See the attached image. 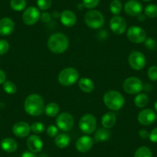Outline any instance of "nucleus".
<instances>
[{"mask_svg":"<svg viewBox=\"0 0 157 157\" xmlns=\"http://www.w3.org/2000/svg\"><path fill=\"white\" fill-rule=\"evenodd\" d=\"M24 109L25 113L29 116H40L45 109L44 99L39 94L29 95L24 102Z\"/></svg>","mask_w":157,"mask_h":157,"instance_id":"1","label":"nucleus"},{"mask_svg":"<svg viewBox=\"0 0 157 157\" xmlns=\"http://www.w3.org/2000/svg\"><path fill=\"white\" fill-rule=\"evenodd\" d=\"M48 48L53 53L60 54L68 49L69 45V39L63 33H57L51 35L48 40Z\"/></svg>","mask_w":157,"mask_h":157,"instance_id":"2","label":"nucleus"},{"mask_svg":"<svg viewBox=\"0 0 157 157\" xmlns=\"http://www.w3.org/2000/svg\"><path fill=\"white\" fill-rule=\"evenodd\" d=\"M103 101L107 108L113 111L120 110L125 104V99L120 92L109 90L103 96Z\"/></svg>","mask_w":157,"mask_h":157,"instance_id":"3","label":"nucleus"},{"mask_svg":"<svg viewBox=\"0 0 157 157\" xmlns=\"http://www.w3.org/2000/svg\"><path fill=\"white\" fill-rule=\"evenodd\" d=\"M79 74L77 69L72 67L65 68L58 75V81L63 86H70L78 80Z\"/></svg>","mask_w":157,"mask_h":157,"instance_id":"4","label":"nucleus"},{"mask_svg":"<svg viewBox=\"0 0 157 157\" xmlns=\"http://www.w3.org/2000/svg\"><path fill=\"white\" fill-rule=\"evenodd\" d=\"M86 24L87 26L93 29H98L103 26L105 23V19L102 13L97 10H90L88 11L84 17Z\"/></svg>","mask_w":157,"mask_h":157,"instance_id":"5","label":"nucleus"},{"mask_svg":"<svg viewBox=\"0 0 157 157\" xmlns=\"http://www.w3.org/2000/svg\"><path fill=\"white\" fill-rule=\"evenodd\" d=\"M96 126L97 122L96 117L90 113L83 115L78 122V127L85 134L93 133L96 130Z\"/></svg>","mask_w":157,"mask_h":157,"instance_id":"6","label":"nucleus"},{"mask_svg":"<svg viewBox=\"0 0 157 157\" xmlns=\"http://www.w3.org/2000/svg\"><path fill=\"white\" fill-rule=\"evenodd\" d=\"M123 88L128 94H138L143 90V84L139 78L131 76L125 79L123 84Z\"/></svg>","mask_w":157,"mask_h":157,"instance_id":"7","label":"nucleus"},{"mask_svg":"<svg viewBox=\"0 0 157 157\" xmlns=\"http://www.w3.org/2000/svg\"><path fill=\"white\" fill-rule=\"evenodd\" d=\"M128 39L133 43L140 44L144 43L146 39V33L142 27L132 25L129 27L126 33Z\"/></svg>","mask_w":157,"mask_h":157,"instance_id":"8","label":"nucleus"},{"mask_svg":"<svg viewBox=\"0 0 157 157\" xmlns=\"http://www.w3.org/2000/svg\"><path fill=\"white\" fill-rule=\"evenodd\" d=\"M129 66L135 70H141L145 67L146 63V57L139 51H133L131 52L128 59Z\"/></svg>","mask_w":157,"mask_h":157,"instance_id":"9","label":"nucleus"},{"mask_svg":"<svg viewBox=\"0 0 157 157\" xmlns=\"http://www.w3.org/2000/svg\"><path fill=\"white\" fill-rule=\"evenodd\" d=\"M57 127L63 131H69L74 126V118L70 113H62L56 118Z\"/></svg>","mask_w":157,"mask_h":157,"instance_id":"10","label":"nucleus"},{"mask_svg":"<svg viewBox=\"0 0 157 157\" xmlns=\"http://www.w3.org/2000/svg\"><path fill=\"white\" fill-rule=\"evenodd\" d=\"M41 13L39 10L35 6H30L24 11L22 14V21L27 25H33L40 19Z\"/></svg>","mask_w":157,"mask_h":157,"instance_id":"11","label":"nucleus"},{"mask_svg":"<svg viewBox=\"0 0 157 157\" xmlns=\"http://www.w3.org/2000/svg\"><path fill=\"white\" fill-rule=\"evenodd\" d=\"M109 27L114 34L122 35L126 32L127 24L123 17L120 16H114L110 19Z\"/></svg>","mask_w":157,"mask_h":157,"instance_id":"12","label":"nucleus"},{"mask_svg":"<svg viewBox=\"0 0 157 157\" xmlns=\"http://www.w3.org/2000/svg\"><path fill=\"white\" fill-rule=\"evenodd\" d=\"M138 122L143 126H149L155 122L156 119L155 113L151 109H146L138 114Z\"/></svg>","mask_w":157,"mask_h":157,"instance_id":"13","label":"nucleus"},{"mask_svg":"<svg viewBox=\"0 0 157 157\" xmlns=\"http://www.w3.org/2000/svg\"><path fill=\"white\" fill-rule=\"evenodd\" d=\"M124 10L128 16H138L143 12V6L137 0H129L125 4Z\"/></svg>","mask_w":157,"mask_h":157,"instance_id":"14","label":"nucleus"},{"mask_svg":"<svg viewBox=\"0 0 157 157\" xmlns=\"http://www.w3.org/2000/svg\"><path fill=\"white\" fill-rule=\"evenodd\" d=\"M13 132L16 136L23 138L28 136L31 132V126L25 121H19L15 123L13 126Z\"/></svg>","mask_w":157,"mask_h":157,"instance_id":"15","label":"nucleus"},{"mask_svg":"<svg viewBox=\"0 0 157 157\" xmlns=\"http://www.w3.org/2000/svg\"><path fill=\"white\" fill-rule=\"evenodd\" d=\"M26 144L29 151L34 152V153L39 152L43 149V140L36 134L29 136V137L27 140Z\"/></svg>","mask_w":157,"mask_h":157,"instance_id":"16","label":"nucleus"},{"mask_svg":"<svg viewBox=\"0 0 157 157\" xmlns=\"http://www.w3.org/2000/svg\"><path fill=\"white\" fill-rule=\"evenodd\" d=\"M93 146V140L89 136H82L75 143L76 149L80 152H89Z\"/></svg>","mask_w":157,"mask_h":157,"instance_id":"17","label":"nucleus"},{"mask_svg":"<svg viewBox=\"0 0 157 157\" xmlns=\"http://www.w3.org/2000/svg\"><path fill=\"white\" fill-rule=\"evenodd\" d=\"M15 29V23L9 17L2 18L0 19V34L2 36H7L12 34Z\"/></svg>","mask_w":157,"mask_h":157,"instance_id":"18","label":"nucleus"},{"mask_svg":"<svg viewBox=\"0 0 157 157\" xmlns=\"http://www.w3.org/2000/svg\"><path fill=\"white\" fill-rule=\"evenodd\" d=\"M60 21L63 25L66 27H72L76 23V16L71 10H64L60 14Z\"/></svg>","mask_w":157,"mask_h":157,"instance_id":"19","label":"nucleus"},{"mask_svg":"<svg viewBox=\"0 0 157 157\" xmlns=\"http://www.w3.org/2000/svg\"><path fill=\"white\" fill-rule=\"evenodd\" d=\"M101 123L104 128L110 129V128L113 127L116 123V114L113 112H108L102 116Z\"/></svg>","mask_w":157,"mask_h":157,"instance_id":"20","label":"nucleus"},{"mask_svg":"<svg viewBox=\"0 0 157 157\" xmlns=\"http://www.w3.org/2000/svg\"><path fill=\"white\" fill-rule=\"evenodd\" d=\"M78 87L83 93H90L94 90V82L90 78L84 77L78 80Z\"/></svg>","mask_w":157,"mask_h":157,"instance_id":"21","label":"nucleus"},{"mask_svg":"<svg viewBox=\"0 0 157 157\" xmlns=\"http://www.w3.org/2000/svg\"><path fill=\"white\" fill-rule=\"evenodd\" d=\"M1 148L6 152H13L17 149L18 143L14 139L5 138L1 142Z\"/></svg>","mask_w":157,"mask_h":157,"instance_id":"22","label":"nucleus"},{"mask_svg":"<svg viewBox=\"0 0 157 157\" xmlns=\"http://www.w3.org/2000/svg\"><path fill=\"white\" fill-rule=\"evenodd\" d=\"M70 143V137L66 133H60L56 136L55 144L60 149L66 148Z\"/></svg>","mask_w":157,"mask_h":157,"instance_id":"23","label":"nucleus"},{"mask_svg":"<svg viewBox=\"0 0 157 157\" xmlns=\"http://www.w3.org/2000/svg\"><path fill=\"white\" fill-rule=\"evenodd\" d=\"M110 136H111V133L108 130V129L99 128L96 132L94 138L96 142H105L110 138Z\"/></svg>","mask_w":157,"mask_h":157,"instance_id":"24","label":"nucleus"},{"mask_svg":"<svg viewBox=\"0 0 157 157\" xmlns=\"http://www.w3.org/2000/svg\"><path fill=\"white\" fill-rule=\"evenodd\" d=\"M59 110L60 109L58 104L56 102H50L46 105L44 111L46 116L49 117H55L59 115Z\"/></svg>","mask_w":157,"mask_h":157,"instance_id":"25","label":"nucleus"},{"mask_svg":"<svg viewBox=\"0 0 157 157\" xmlns=\"http://www.w3.org/2000/svg\"><path fill=\"white\" fill-rule=\"evenodd\" d=\"M134 103L138 108H143L149 103V97L145 93H139L134 99Z\"/></svg>","mask_w":157,"mask_h":157,"instance_id":"26","label":"nucleus"},{"mask_svg":"<svg viewBox=\"0 0 157 157\" xmlns=\"http://www.w3.org/2000/svg\"><path fill=\"white\" fill-rule=\"evenodd\" d=\"M26 5L27 3L25 0H11L10 1V7L16 12H20L25 10Z\"/></svg>","mask_w":157,"mask_h":157,"instance_id":"27","label":"nucleus"},{"mask_svg":"<svg viewBox=\"0 0 157 157\" xmlns=\"http://www.w3.org/2000/svg\"><path fill=\"white\" fill-rule=\"evenodd\" d=\"M122 9H123V5L120 0H113L110 2L109 10L114 16H118L120 14L122 11Z\"/></svg>","mask_w":157,"mask_h":157,"instance_id":"28","label":"nucleus"},{"mask_svg":"<svg viewBox=\"0 0 157 157\" xmlns=\"http://www.w3.org/2000/svg\"><path fill=\"white\" fill-rule=\"evenodd\" d=\"M144 13L146 16L151 18V19L157 18V5L149 4V5L146 6L144 9Z\"/></svg>","mask_w":157,"mask_h":157,"instance_id":"29","label":"nucleus"},{"mask_svg":"<svg viewBox=\"0 0 157 157\" xmlns=\"http://www.w3.org/2000/svg\"><path fill=\"white\" fill-rule=\"evenodd\" d=\"M134 157H152V154L149 148L146 146H141L136 149Z\"/></svg>","mask_w":157,"mask_h":157,"instance_id":"30","label":"nucleus"},{"mask_svg":"<svg viewBox=\"0 0 157 157\" xmlns=\"http://www.w3.org/2000/svg\"><path fill=\"white\" fill-rule=\"evenodd\" d=\"M2 87H3L4 91L8 94L13 95L17 92V86L14 82H11V81H6L2 84Z\"/></svg>","mask_w":157,"mask_h":157,"instance_id":"31","label":"nucleus"},{"mask_svg":"<svg viewBox=\"0 0 157 157\" xmlns=\"http://www.w3.org/2000/svg\"><path fill=\"white\" fill-rule=\"evenodd\" d=\"M31 131L35 134H40L45 131V125L42 123H34L31 125Z\"/></svg>","mask_w":157,"mask_h":157,"instance_id":"32","label":"nucleus"},{"mask_svg":"<svg viewBox=\"0 0 157 157\" xmlns=\"http://www.w3.org/2000/svg\"><path fill=\"white\" fill-rule=\"evenodd\" d=\"M37 6L39 10L46 11L52 6V0H37Z\"/></svg>","mask_w":157,"mask_h":157,"instance_id":"33","label":"nucleus"},{"mask_svg":"<svg viewBox=\"0 0 157 157\" xmlns=\"http://www.w3.org/2000/svg\"><path fill=\"white\" fill-rule=\"evenodd\" d=\"M100 0H82V5L85 8L92 10L99 5Z\"/></svg>","mask_w":157,"mask_h":157,"instance_id":"34","label":"nucleus"},{"mask_svg":"<svg viewBox=\"0 0 157 157\" xmlns=\"http://www.w3.org/2000/svg\"><path fill=\"white\" fill-rule=\"evenodd\" d=\"M148 78L151 81H157V66H152L147 72Z\"/></svg>","mask_w":157,"mask_h":157,"instance_id":"35","label":"nucleus"},{"mask_svg":"<svg viewBox=\"0 0 157 157\" xmlns=\"http://www.w3.org/2000/svg\"><path fill=\"white\" fill-rule=\"evenodd\" d=\"M9 49H10V43L5 39H1L0 40V56L6 53Z\"/></svg>","mask_w":157,"mask_h":157,"instance_id":"36","label":"nucleus"},{"mask_svg":"<svg viewBox=\"0 0 157 157\" xmlns=\"http://www.w3.org/2000/svg\"><path fill=\"white\" fill-rule=\"evenodd\" d=\"M59 128L57 126H54V125H50L48 126L47 128V134L50 137H56L58 135L59 132Z\"/></svg>","mask_w":157,"mask_h":157,"instance_id":"37","label":"nucleus"},{"mask_svg":"<svg viewBox=\"0 0 157 157\" xmlns=\"http://www.w3.org/2000/svg\"><path fill=\"white\" fill-rule=\"evenodd\" d=\"M145 46L148 48L149 49H155L156 48V43L152 38H149L145 40Z\"/></svg>","mask_w":157,"mask_h":157,"instance_id":"38","label":"nucleus"},{"mask_svg":"<svg viewBox=\"0 0 157 157\" xmlns=\"http://www.w3.org/2000/svg\"><path fill=\"white\" fill-rule=\"evenodd\" d=\"M51 18H52V16H51L50 13H46V12L43 13L41 14V16H40V19L42 20V22H45V23L46 22H49L51 20Z\"/></svg>","mask_w":157,"mask_h":157,"instance_id":"39","label":"nucleus"},{"mask_svg":"<svg viewBox=\"0 0 157 157\" xmlns=\"http://www.w3.org/2000/svg\"><path fill=\"white\" fill-rule=\"evenodd\" d=\"M149 138L152 143H157V127L151 131Z\"/></svg>","mask_w":157,"mask_h":157,"instance_id":"40","label":"nucleus"},{"mask_svg":"<svg viewBox=\"0 0 157 157\" xmlns=\"http://www.w3.org/2000/svg\"><path fill=\"white\" fill-rule=\"evenodd\" d=\"M139 135H140V136L143 139H147L149 137V133L146 130V129H141V130H140Z\"/></svg>","mask_w":157,"mask_h":157,"instance_id":"41","label":"nucleus"},{"mask_svg":"<svg viewBox=\"0 0 157 157\" xmlns=\"http://www.w3.org/2000/svg\"><path fill=\"white\" fill-rule=\"evenodd\" d=\"M6 75L5 72L2 69H0V85L3 84L6 82Z\"/></svg>","mask_w":157,"mask_h":157,"instance_id":"42","label":"nucleus"},{"mask_svg":"<svg viewBox=\"0 0 157 157\" xmlns=\"http://www.w3.org/2000/svg\"><path fill=\"white\" fill-rule=\"evenodd\" d=\"M21 157H36V155H35L34 152H31V151H25L22 154Z\"/></svg>","mask_w":157,"mask_h":157,"instance_id":"43","label":"nucleus"},{"mask_svg":"<svg viewBox=\"0 0 157 157\" xmlns=\"http://www.w3.org/2000/svg\"><path fill=\"white\" fill-rule=\"evenodd\" d=\"M137 19H138V20L140 21V22H143V21H145V19H146V15L143 14V13H140V14L137 16Z\"/></svg>","mask_w":157,"mask_h":157,"instance_id":"44","label":"nucleus"},{"mask_svg":"<svg viewBox=\"0 0 157 157\" xmlns=\"http://www.w3.org/2000/svg\"><path fill=\"white\" fill-rule=\"evenodd\" d=\"M154 108H155V112L157 113V100H156V102H155V105H154Z\"/></svg>","mask_w":157,"mask_h":157,"instance_id":"45","label":"nucleus"},{"mask_svg":"<svg viewBox=\"0 0 157 157\" xmlns=\"http://www.w3.org/2000/svg\"><path fill=\"white\" fill-rule=\"evenodd\" d=\"M145 2H149V1H152V0H143Z\"/></svg>","mask_w":157,"mask_h":157,"instance_id":"46","label":"nucleus"},{"mask_svg":"<svg viewBox=\"0 0 157 157\" xmlns=\"http://www.w3.org/2000/svg\"><path fill=\"white\" fill-rule=\"evenodd\" d=\"M155 120H156V121H157V116H156V119H155Z\"/></svg>","mask_w":157,"mask_h":157,"instance_id":"47","label":"nucleus"}]
</instances>
